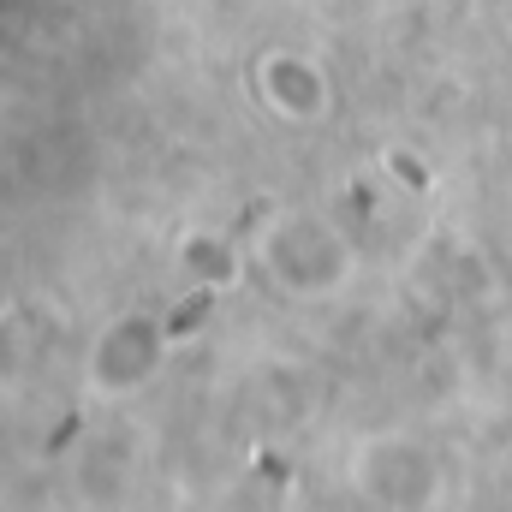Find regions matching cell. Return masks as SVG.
<instances>
[{
    "mask_svg": "<svg viewBox=\"0 0 512 512\" xmlns=\"http://www.w3.org/2000/svg\"><path fill=\"white\" fill-rule=\"evenodd\" d=\"M268 268L292 292H334L346 274V245L322 221H280L268 233Z\"/></svg>",
    "mask_w": 512,
    "mask_h": 512,
    "instance_id": "6da1fadb",
    "label": "cell"
},
{
    "mask_svg": "<svg viewBox=\"0 0 512 512\" xmlns=\"http://www.w3.org/2000/svg\"><path fill=\"white\" fill-rule=\"evenodd\" d=\"M155 364H161V328H149L143 316H126L120 328H108V340H102V352H96V382L114 387V393H126V387H137Z\"/></svg>",
    "mask_w": 512,
    "mask_h": 512,
    "instance_id": "7a4b0ae2",
    "label": "cell"
},
{
    "mask_svg": "<svg viewBox=\"0 0 512 512\" xmlns=\"http://www.w3.org/2000/svg\"><path fill=\"white\" fill-rule=\"evenodd\" d=\"M262 102H268L274 114H286V120H316V114L328 108V84H322V72H316L310 60H298V54H268V60H262Z\"/></svg>",
    "mask_w": 512,
    "mask_h": 512,
    "instance_id": "3957f363",
    "label": "cell"
}]
</instances>
